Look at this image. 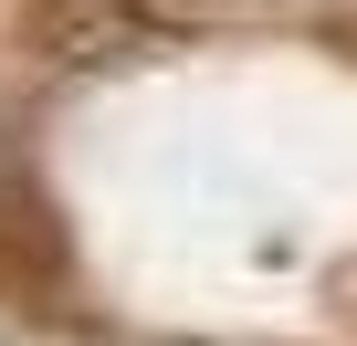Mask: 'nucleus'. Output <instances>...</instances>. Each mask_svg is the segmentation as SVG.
Wrapping results in <instances>:
<instances>
[{
  "mask_svg": "<svg viewBox=\"0 0 357 346\" xmlns=\"http://www.w3.org/2000/svg\"><path fill=\"white\" fill-rule=\"evenodd\" d=\"M53 262H63V231H53L43 189L0 157V273H53Z\"/></svg>",
  "mask_w": 357,
  "mask_h": 346,
  "instance_id": "nucleus-2",
  "label": "nucleus"
},
{
  "mask_svg": "<svg viewBox=\"0 0 357 346\" xmlns=\"http://www.w3.org/2000/svg\"><path fill=\"white\" fill-rule=\"evenodd\" d=\"M200 32H221V0H32L22 11V53L53 74H126L190 53Z\"/></svg>",
  "mask_w": 357,
  "mask_h": 346,
  "instance_id": "nucleus-1",
  "label": "nucleus"
}]
</instances>
